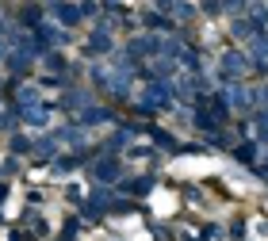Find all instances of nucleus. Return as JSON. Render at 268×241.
<instances>
[{"mask_svg":"<svg viewBox=\"0 0 268 241\" xmlns=\"http://www.w3.org/2000/svg\"><path fill=\"white\" fill-rule=\"evenodd\" d=\"M222 69L230 73V77H242V73H245V54L226 50V54H222Z\"/></svg>","mask_w":268,"mask_h":241,"instance_id":"nucleus-1","label":"nucleus"},{"mask_svg":"<svg viewBox=\"0 0 268 241\" xmlns=\"http://www.w3.org/2000/svg\"><path fill=\"white\" fill-rule=\"evenodd\" d=\"M96 172H100L104 180H115V176H119V165H115V161H104V165H96Z\"/></svg>","mask_w":268,"mask_h":241,"instance_id":"nucleus-2","label":"nucleus"},{"mask_svg":"<svg viewBox=\"0 0 268 241\" xmlns=\"http://www.w3.org/2000/svg\"><path fill=\"white\" fill-rule=\"evenodd\" d=\"M123 191H130V195H146L149 180H130V184H123Z\"/></svg>","mask_w":268,"mask_h":241,"instance_id":"nucleus-3","label":"nucleus"},{"mask_svg":"<svg viewBox=\"0 0 268 241\" xmlns=\"http://www.w3.org/2000/svg\"><path fill=\"white\" fill-rule=\"evenodd\" d=\"M234 157H238V161H242V165H249V161H253V146H242V149H238V153H234Z\"/></svg>","mask_w":268,"mask_h":241,"instance_id":"nucleus-4","label":"nucleus"}]
</instances>
